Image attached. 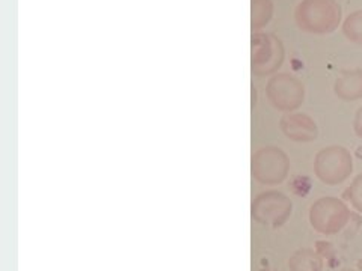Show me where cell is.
I'll return each mask as SVG.
<instances>
[{"instance_id": "2", "label": "cell", "mask_w": 362, "mask_h": 271, "mask_svg": "<svg viewBox=\"0 0 362 271\" xmlns=\"http://www.w3.org/2000/svg\"><path fill=\"white\" fill-rule=\"evenodd\" d=\"M354 172V157L344 146L332 145L320 150L314 158V174L326 186H338Z\"/></svg>"}, {"instance_id": "12", "label": "cell", "mask_w": 362, "mask_h": 271, "mask_svg": "<svg viewBox=\"0 0 362 271\" xmlns=\"http://www.w3.org/2000/svg\"><path fill=\"white\" fill-rule=\"evenodd\" d=\"M344 37L358 45H362V11L350 14L343 23Z\"/></svg>"}, {"instance_id": "3", "label": "cell", "mask_w": 362, "mask_h": 271, "mask_svg": "<svg viewBox=\"0 0 362 271\" xmlns=\"http://www.w3.org/2000/svg\"><path fill=\"white\" fill-rule=\"evenodd\" d=\"M251 172L257 183L278 186L290 172L288 155L278 146H263L252 154Z\"/></svg>"}, {"instance_id": "8", "label": "cell", "mask_w": 362, "mask_h": 271, "mask_svg": "<svg viewBox=\"0 0 362 271\" xmlns=\"http://www.w3.org/2000/svg\"><path fill=\"white\" fill-rule=\"evenodd\" d=\"M279 127L287 139L298 143L314 142L319 138V127H317L315 121L307 113H286L279 121Z\"/></svg>"}, {"instance_id": "4", "label": "cell", "mask_w": 362, "mask_h": 271, "mask_svg": "<svg viewBox=\"0 0 362 271\" xmlns=\"http://www.w3.org/2000/svg\"><path fill=\"white\" fill-rule=\"evenodd\" d=\"M350 220V210L338 198H320L310 208V223L315 232L335 235L344 229Z\"/></svg>"}, {"instance_id": "9", "label": "cell", "mask_w": 362, "mask_h": 271, "mask_svg": "<svg viewBox=\"0 0 362 271\" xmlns=\"http://www.w3.org/2000/svg\"><path fill=\"white\" fill-rule=\"evenodd\" d=\"M335 95L343 101H356L362 98V70L344 71L334 85Z\"/></svg>"}, {"instance_id": "1", "label": "cell", "mask_w": 362, "mask_h": 271, "mask_svg": "<svg viewBox=\"0 0 362 271\" xmlns=\"http://www.w3.org/2000/svg\"><path fill=\"white\" fill-rule=\"evenodd\" d=\"M294 18L302 30L325 35L334 32L341 23V6L337 0H302Z\"/></svg>"}, {"instance_id": "7", "label": "cell", "mask_w": 362, "mask_h": 271, "mask_svg": "<svg viewBox=\"0 0 362 271\" xmlns=\"http://www.w3.org/2000/svg\"><path fill=\"white\" fill-rule=\"evenodd\" d=\"M284 62L282 42L267 33H257L252 37V71L263 77L276 73Z\"/></svg>"}, {"instance_id": "10", "label": "cell", "mask_w": 362, "mask_h": 271, "mask_svg": "<svg viewBox=\"0 0 362 271\" xmlns=\"http://www.w3.org/2000/svg\"><path fill=\"white\" fill-rule=\"evenodd\" d=\"M290 271H323L322 256L311 248H300L288 259Z\"/></svg>"}, {"instance_id": "5", "label": "cell", "mask_w": 362, "mask_h": 271, "mask_svg": "<svg viewBox=\"0 0 362 271\" xmlns=\"http://www.w3.org/2000/svg\"><path fill=\"white\" fill-rule=\"evenodd\" d=\"M291 212V199L282 193V191L269 190L264 191V193H259L252 200L251 216L259 224L279 228V226L287 223Z\"/></svg>"}, {"instance_id": "14", "label": "cell", "mask_w": 362, "mask_h": 271, "mask_svg": "<svg viewBox=\"0 0 362 271\" xmlns=\"http://www.w3.org/2000/svg\"><path fill=\"white\" fill-rule=\"evenodd\" d=\"M354 130L358 138L362 139V106L356 110L355 119H354Z\"/></svg>"}, {"instance_id": "6", "label": "cell", "mask_w": 362, "mask_h": 271, "mask_svg": "<svg viewBox=\"0 0 362 271\" xmlns=\"http://www.w3.org/2000/svg\"><path fill=\"white\" fill-rule=\"evenodd\" d=\"M269 103L276 110L291 113L302 107L305 101L303 83L290 74H275L270 77L266 86Z\"/></svg>"}, {"instance_id": "11", "label": "cell", "mask_w": 362, "mask_h": 271, "mask_svg": "<svg viewBox=\"0 0 362 271\" xmlns=\"http://www.w3.org/2000/svg\"><path fill=\"white\" fill-rule=\"evenodd\" d=\"M274 14L272 0H252V29L266 26Z\"/></svg>"}, {"instance_id": "13", "label": "cell", "mask_w": 362, "mask_h": 271, "mask_svg": "<svg viewBox=\"0 0 362 271\" xmlns=\"http://www.w3.org/2000/svg\"><path fill=\"white\" fill-rule=\"evenodd\" d=\"M346 195H347V199L350 200V203H352V207L356 211L362 212V174H359L352 181V184L349 186Z\"/></svg>"}]
</instances>
